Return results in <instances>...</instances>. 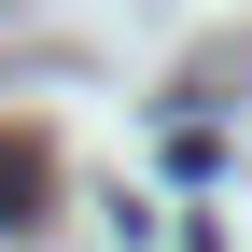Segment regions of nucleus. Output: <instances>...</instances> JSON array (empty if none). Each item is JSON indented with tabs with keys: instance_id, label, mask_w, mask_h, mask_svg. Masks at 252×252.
Returning <instances> with one entry per match:
<instances>
[{
	"instance_id": "obj_1",
	"label": "nucleus",
	"mask_w": 252,
	"mask_h": 252,
	"mask_svg": "<svg viewBox=\"0 0 252 252\" xmlns=\"http://www.w3.org/2000/svg\"><path fill=\"white\" fill-rule=\"evenodd\" d=\"M28 224H42V140L0 126V238H28Z\"/></svg>"
}]
</instances>
